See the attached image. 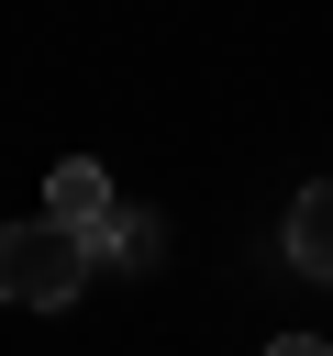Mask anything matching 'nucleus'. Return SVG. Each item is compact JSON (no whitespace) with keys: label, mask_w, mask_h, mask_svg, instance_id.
Here are the masks:
<instances>
[{"label":"nucleus","mask_w":333,"mask_h":356,"mask_svg":"<svg viewBox=\"0 0 333 356\" xmlns=\"http://www.w3.org/2000/svg\"><path fill=\"white\" fill-rule=\"evenodd\" d=\"M89 267H100V245H89L78 222H56V211L0 222V300L56 312V300H78V289H89Z\"/></svg>","instance_id":"nucleus-1"},{"label":"nucleus","mask_w":333,"mask_h":356,"mask_svg":"<svg viewBox=\"0 0 333 356\" xmlns=\"http://www.w3.org/2000/svg\"><path fill=\"white\" fill-rule=\"evenodd\" d=\"M289 267L333 289V178H311V189L289 200Z\"/></svg>","instance_id":"nucleus-2"},{"label":"nucleus","mask_w":333,"mask_h":356,"mask_svg":"<svg viewBox=\"0 0 333 356\" xmlns=\"http://www.w3.org/2000/svg\"><path fill=\"white\" fill-rule=\"evenodd\" d=\"M44 211H56V222H78V234H89V222H100V211H111V178H100V156H67V167H56V178H44Z\"/></svg>","instance_id":"nucleus-3"},{"label":"nucleus","mask_w":333,"mask_h":356,"mask_svg":"<svg viewBox=\"0 0 333 356\" xmlns=\"http://www.w3.org/2000/svg\"><path fill=\"white\" fill-rule=\"evenodd\" d=\"M89 245H100L111 267H155V256H166V234H155L144 211H100V222H89Z\"/></svg>","instance_id":"nucleus-4"},{"label":"nucleus","mask_w":333,"mask_h":356,"mask_svg":"<svg viewBox=\"0 0 333 356\" xmlns=\"http://www.w3.org/2000/svg\"><path fill=\"white\" fill-rule=\"evenodd\" d=\"M266 356H333V345H311V334H278V345H266Z\"/></svg>","instance_id":"nucleus-5"}]
</instances>
